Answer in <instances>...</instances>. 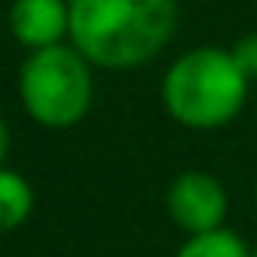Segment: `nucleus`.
<instances>
[{
	"label": "nucleus",
	"mask_w": 257,
	"mask_h": 257,
	"mask_svg": "<svg viewBox=\"0 0 257 257\" xmlns=\"http://www.w3.org/2000/svg\"><path fill=\"white\" fill-rule=\"evenodd\" d=\"M173 29L176 0H71V43L95 67H141Z\"/></svg>",
	"instance_id": "obj_1"
},
{
	"label": "nucleus",
	"mask_w": 257,
	"mask_h": 257,
	"mask_svg": "<svg viewBox=\"0 0 257 257\" xmlns=\"http://www.w3.org/2000/svg\"><path fill=\"white\" fill-rule=\"evenodd\" d=\"M246 74L229 50L197 46L173 60L162 81V102L169 116L190 131L225 127L246 102Z\"/></svg>",
	"instance_id": "obj_2"
},
{
	"label": "nucleus",
	"mask_w": 257,
	"mask_h": 257,
	"mask_svg": "<svg viewBox=\"0 0 257 257\" xmlns=\"http://www.w3.org/2000/svg\"><path fill=\"white\" fill-rule=\"evenodd\" d=\"M18 95L36 123L74 127L92 106V64L74 43L32 50L18 74Z\"/></svg>",
	"instance_id": "obj_3"
},
{
	"label": "nucleus",
	"mask_w": 257,
	"mask_h": 257,
	"mask_svg": "<svg viewBox=\"0 0 257 257\" xmlns=\"http://www.w3.org/2000/svg\"><path fill=\"white\" fill-rule=\"evenodd\" d=\"M166 208H169V218L187 236H201V232L222 229V218L229 211V197H225V187L211 173L190 169L169 183Z\"/></svg>",
	"instance_id": "obj_4"
},
{
	"label": "nucleus",
	"mask_w": 257,
	"mask_h": 257,
	"mask_svg": "<svg viewBox=\"0 0 257 257\" xmlns=\"http://www.w3.org/2000/svg\"><path fill=\"white\" fill-rule=\"evenodd\" d=\"M8 22L11 36L29 50L60 46L71 39V0H15Z\"/></svg>",
	"instance_id": "obj_5"
},
{
	"label": "nucleus",
	"mask_w": 257,
	"mask_h": 257,
	"mask_svg": "<svg viewBox=\"0 0 257 257\" xmlns=\"http://www.w3.org/2000/svg\"><path fill=\"white\" fill-rule=\"evenodd\" d=\"M32 208H36V194L29 180L0 166V232H15L18 225H25Z\"/></svg>",
	"instance_id": "obj_6"
},
{
	"label": "nucleus",
	"mask_w": 257,
	"mask_h": 257,
	"mask_svg": "<svg viewBox=\"0 0 257 257\" xmlns=\"http://www.w3.org/2000/svg\"><path fill=\"white\" fill-rule=\"evenodd\" d=\"M176 257H253L246 243L229 229H211L201 236H187V243L176 250Z\"/></svg>",
	"instance_id": "obj_7"
},
{
	"label": "nucleus",
	"mask_w": 257,
	"mask_h": 257,
	"mask_svg": "<svg viewBox=\"0 0 257 257\" xmlns=\"http://www.w3.org/2000/svg\"><path fill=\"white\" fill-rule=\"evenodd\" d=\"M229 53H232L236 67L246 74V81H257V32H250V36L236 39Z\"/></svg>",
	"instance_id": "obj_8"
},
{
	"label": "nucleus",
	"mask_w": 257,
	"mask_h": 257,
	"mask_svg": "<svg viewBox=\"0 0 257 257\" xmlns=\"http://www.w3.org/2000/svg\"><path fill=\"white\" fill-rule=\"evenodd\" d=\"M8 148H11V131H8L4 116H0V166H4V159H8Z\"/></svg>",
	"instance_id": "obj_9"
},
{
	"label": "nucleus",
	"mask_w": 257,
	"mask_h": 257,
	"mask_svg": "<svg viewBox=\"0 0 257 257\" xmlns=\"http://www.w3.org/2000/svg\"><path fill=\"white\" fill-rule=\"evenodd\" d=\"M253 257H257V246H253Z\"/></svg>",
	"instance_id": "obj_10"
},
{
	"label": "nucleus",
	"mask_w": 257,
	"mask_h": 257,
	"mask_svg": "<svg viewBox=\"0 0 257 257\" xmlns=\"http://www.w3.org/2000/svg\"><path fill=\"white\" fill-rule=\"evenodd\" d=\"M253 197H257V187H253Z\"/></svg>",
	"instance_id": "obj_11"
}]
</instances>
